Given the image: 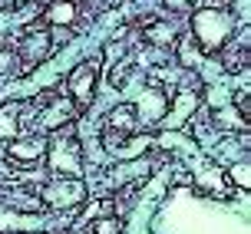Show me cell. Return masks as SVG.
<instances>
[{"mask_svg": "<svg viewBox=\"0 0 251 234\" xmlns=\"http://www.w3.org/2000/svg\"><path fill=\"white\" fill-rule=\"evenodd\" d=\"M231 13L218 10V7H212V10H199L195 13V20H192V30H195V40L201 43V49L205 53H215V49L225 47V40L231 37Z\"/></svg>", "mask_w": 251, "mask_h": 234, "instance_id": "obj_1", "label": "cell"}, {"mask_svg": "<svg viewBox=\"0 0 251 234\" xmlns=\"http://www.w3.org/2000/svg\"><path fill=\"white\" fill-rule=\"evenodd\" d=\"M86 198V185L79 178H56L43 188V201L50 208H76Z\"/></svg>", "mask_w": 251, "mask_h": 234, "instance_id": "obj_2", "label": "cell"}, {"mask_svg": "<svg viewBox=\"0 0 251 234\" xmlns=\"http://www.w3.org/2000/svg\"><path fill=\"white\" fill-rule=\"evenodd\" d=\"M50 165H53V172L70 175V178L83 175V162H79V145H76V139H56V142H53Z\"/></svg>", "mask_w": 251, "mask_h": 234, "instance_id": "obj_3", "label": "cell"}, {"mask_svg": "<svg viewBox=\"0 0 251 234\" xmlns=\"http://www.w3.org/2000/svg\"><path fill=\"white\" fill-rule=\"evenodd\" d=\"M96 93V63H79L73 73H70V96L79 106H89Z\"/></svg>", "mask_w": 251, "mask_h": 234, "instance_id": "obj_4", "label": "cell"}, {"mask_svg": "<svg viewBox=\"0 0 251 234\" xmlns=\"http://www.w3.org/2000/svg\"><path fill=\"white\" fill-rule=\"evenodd\" d=\"M165 109H169V99H165L162 89L149 86V89H142V93H139L136 112H139V119H142V122H159V119L165 116Z\"/></svg>", "mask_w": 251, "mask_h": 234, "instance_id": "obj_5", "label": "cell"}, {"mask_svg": "<svg viewBox=\"0 0 251 234\" xmlns=\"http://www.w3.org/2000/svg\"><path fill=\"white\" fill-rule=\"evenodd\" d=\"M47 53H50V33L47 30H26V40H24V63L26 66H37Z\"/></svg>", "mask_w": 251, "mask_h": 234, "instance_id": "obj_6", "label": "cell"}, {"mask_svg": "<svg viewBox=\"0 0 251 234\" xmlns=\"http://www.w3.org/2000/svg\"><path fill=\"white\" fill-rule=\"evenodd\" d=\"M195 109H199V93H195V89H182L178 99H176V112L165 119V125H169V129H178V125L185 122Z\"/></svg>", "mask_w": 251, "mask_h": 234, "instance_id": "obj_7", "label": "cell"}, {"mask_svg": "<svg viewBox=\"0 0 251 234\" xmlns=\"http://www.w3.org/2000/svg\"><path fill=\"white\" fill-rule=\"evenodd\" d=\"M106 129L109 132H116V136H132L136 132V112L129 109V106H116L113 112H109V119H106Z\"/></svg>", "mask_w": 251, "mask_h": 234, "instance_id": "obj_8", "label": "cell"}, {"mask_svg": "<svg viewBox=\"0 0 251 234\" xmlns=\"http://www.w3.org/2000/svg\"><path fill=\"white\" fill-rule=\"evenodd\" d=\"M43 20L50 26H70L76 20V3H70V0H53L50 7L43 10Z\"/></svg>", "mask_w": 251, "mask_h": 234, "instance_id": "obj_9", "label": "cell"}, {"mask_svg": "<svg viewBox=\"0 0 251 234\" xmlns=\"http://www.w3.org/2000/svg\"><path fill=\"white\" fill-rule=\"evenodd\" d=\"M70 119H73V106H70L66 99H56V102H50L47 112L40 116V129H56V125L70 122Z\"/></svg>", "mask_w": 251, "mask_h": 234, "instance_id": "obj_10", "label": "cell"}, {"mask_svg": "<svg viewBox=\"0 0 251 234\" xmlns=\"http://www.w3.org/2000/svg\"><path fill=\"white\" fill-rule=\"evenodd\" d=\"M47 152V139H30V142H10L13 162H37Z\"/></svg>", "mask_w": 251, "mask_h": 234, "instance_id": "obj_11", "label": "cell"}, {"mask_svg": "<svg viewBox=\"0 0 251 234\" xmlns=\"http://www.w3.org/2000/svg\"><path fill=\"white\" fill-rule=\"evenodd\" d=\"M43 218H26V214H0V228L3 231H30V228H43Z\"/></svg>", "mask_w": 251, "mask_h": 234, "instance_id": "obj_12", "label": "cell"}, {"mask_svg": "<svg viewBox=\"0 0 251 234\" xmlns=\"http://www.w3.org/2000/svg\"><path fill=\"white\" fill-rule=\"evenodd\" d=\"M17 109L20 106L0 109V139H17Z\"/></svg>", "mask_w": 251, "mask_h": 234, "instance_id": "obj_13", "label": "cell"}, {"mask_svg": "<svg viewBox=\"0 0 251 234\" xmlns=\"http://www.w3.org/2000/svg\"><path fill=\"white\" fill-rule=\"evenodd\" d=\"M149 40L152 43H172V40H176V33H172V26L169 23H155V26H149Z\"/></svg>", "mask_w": 251, "mask_h": 234, "instance_id": "obj_14", "label": "cell"}, {"mask_svg": "<svg viewBox=\"0 0 251 234\" xmlns=\"http://www.w3.org/2000/svg\"><path fill=\"white\" fill-rule=\"evenodd\" d=\"M178 56H182V63H185V66H201V56H199V49L192 47V40H182Z\"/></svg>", "mask_w": 251, "mask_h": 234, "instance_id": "obj_15", "label": "cell"}, {"mask_svg": "<svg viewBox=\"0 0 251 234\" xmlns=\"http://www.w3.org/2000/svg\"><path fill=\"white\" fill-rule=\"evenodd\" d=\"M228 175H231L235 185H241V191H248V162H235Z\"/></svg>", "mask_w": 251, "mask_h": 234, "instance_id": "obj_16", "label": "cell"}, {"mask_svg": "<svg viewBox=\"0 0 251 234\" xmlns=\"http://www.w3.org/2000/svg\"><path fill=\"white\" fill-rule=\"evenodd\" d=\"M93 234H119V221L116 218H100L93 224Z\"/></svg>", "mask_w": 251, "mask_h": 234, "instance_id": "obj_17", "label": "cell"}, {"mask_svg": "<svg viewBox=\"0 0 251 234\" xmlns=\"http://www.w3.org/2000/svg\"><path fill=\"white\" fill-rule=\"evenodd\" d=\"M13 70V53L10 49H0V73H10Z\"/></svg>", "mask_w": 251, "mask_h": 234, "instance_id": "obj_18", "label": "cell"}, {"mask_svg": "<svg viewBox=\"0 0 251 234\" xmlns=\"http://www.w3.org/2000/svg\"><path fill=\"white\" fill-rule=\"evenodd\" d=\"M165 3H169L172 10H185L188 3H195V0H165Z\"/></svg>", "mask_w": 251, "mask_h": 234, "instance_id": "obj_19", "label": "cell"}]
</instances>
